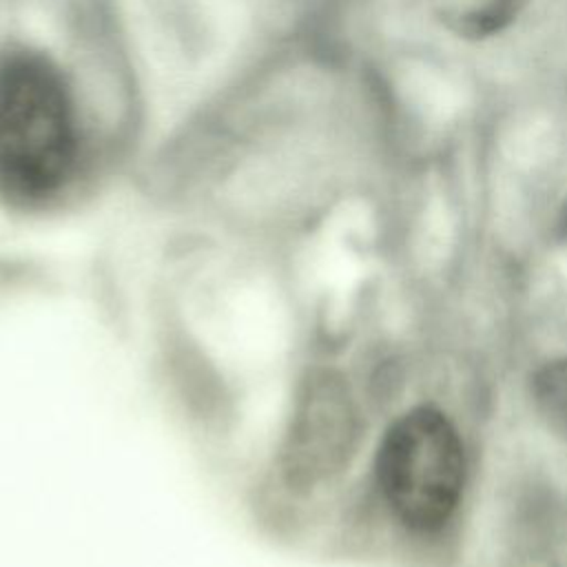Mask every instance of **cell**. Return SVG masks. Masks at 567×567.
<instances>
[{
	"instance_id": "6da1fadb",
	"label": "cell",
	"mask_w": 567,
	"mask_h": 567,
	"mask_svg": "<svg viewBox=\"0 0 567 567\" xmlns=\"http://www.w3.org/2000/svg\"><path fill=\"white\" fill-rule=\"evenodd\" d=\"M78 155L69 86L40 53L18 51L0 62V188L22 202L58 193Z\"/></svg>"
},
{
	"instance_id": "7a4b0ae2",
	"label": "cell",
	"mask_w": 567,
	"mask_h": 567,
	"mask_svg": "<svg viewBox=\"0 0 567 567\" xmlns=\"http://www.w3.org/2000/svg\"><path fill=\"white\" fill-rule=\"evenodd\" d=\"M463 445L454 425L434 408L403 414L383 436L377 456L381 492L412 529L441 527L463 487Z\"/></svg>"
},
{
	"instance_id": "3957f363",
	"label": "cell",
	"mask_w": 567,
	"mask_h": 567,
	"mask_svg": "<svg viewBox=\"0 0 567 567\" xmlns=\"http://www.w3.org/2000/svg\"><path fill=\"white\" fill-rule=\"evenodd\" d=\"M425 11L456 35L483 38L509 24L525 0H421Z\"/></svg>"
},
{
	"instance_id": "277c9868",
	"label": "cell",
	"mask_w": 567,
	"mask_h": 567,
	"mask_svg": "<svg viewBox=\"0 0 567 567\" xmlns=\"http://www.w3.org/2000/svg\"><path fill=\"white\" fill-rule=\"evenodd\" d=\"M534 399L549 423L567 434V359L545 365L534 377Z\"/></svg>"
}]
</instances>
